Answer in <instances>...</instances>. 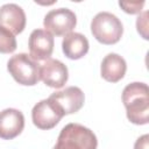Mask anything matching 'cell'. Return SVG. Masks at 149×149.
<instances>
[{
  "label": "cell",
  "instance_id": "1",
  "mask_svg": "<svg viewBox=\"0 0 149 149\" xmlns=\"http://www.w3.org/2000/svg\"><path fill=\"white\" fill-rule=\"evenodd\" d=\"M122 102L127 119L134 125L149 122V88L146 83L134 81L122 91Z\"/></svg>",
  "mask_w": 149,
  "mask_h": 149
},
{
  "label": "cell",
  "instance_id": "2",
  "mask_svg": "<svg viewBox=\"0 0 149 149\" xmlns=\"http://www.w3.org/2000/svg\"><path fill=\"white\" fill-rule=\"evenodd\" d=\"M95 134L79 123H68L58 135L54 149H97Z\"/></svg>",
  "mask_w": 149,
  "mask_h": 149
},
{
  "label": "cell",
  "instance_id": "3",
  "mask_svg": "<svg viewBox=\"0 0 149 149\" xmlns=\"http://www.w3.org/2000/svg\"><path fill=\"white\" fill-rule=\"evenodd\" d=\"M91 33L98 42L112 45L120 41L123 34V26L114 14L100 12L91 21Z\"/></svg>",
  "mask_w": 149,
  "mask_h": 149
},
{
  "label": "cell",
  "instance_id": "4",
  "mask_svg": "<svg viewBox=\"0 0 149 149\" xmlns=\"http://www.w3.org/2000/svg\"><path fill=\"white\" fill-rule=\"evenodd\" d=\"M7 70L20 85L34 86L40 80V64L24 52L12 56L7 62Z\"/></svg>",
  "mask_w": 149,
  "mask_h": 149
},
{
  "label": "cell",
  "instance_id": "5",
  "mask_svg": "<svg viewBox=\"0 0 149 149\" xmlns=\"http://www.w3.org/2000/svg\"><path fill=\"white\" fill-rule=\"evenodd\" d=\"M77 24L76 14L69 8H57L48 12L43 20V26L47 31L56 36H65L72 33Z\"/></svg>",
  "mask_w": 149,
  "mask_h": 149
},
{
  "label": "cell",
  "instance_id": "6",
  "mask_svg": "<svg viewBox=\"0 0 149 149\" xmlns=\"http://www.w3.org/2000/svg\"><path fill=\"white\" fill-rule=\"evenodd\" d=\"M63 116L64 113L62 109L49 98L38 101L31 111L33 123L42 130H49L54 128Z\"/></svg>",
  "mask_w": 149,
  "mask_h": 149
},
{
  "label": "cell",
  "instance_id": "7",
  "mask_svg": "<svg viewBox=\"0 0 149 149\" xmlns=\"http://www.w3.org/2000/svg\"><path fill=\"white\" fill-rule=\"evenodd\" d=\"M51 99L64 113V115L77 113L84 105V92L77 86H69L62 91H57L50 94Z\"/></svg>",
  "mask_w": 149,
  "mask_h": 149
},
{
  "label": "cell",
  "instance_id": "8",
  "mask_svg": "<svg viewBox=\"0 0 149 149\" xmlns=\"http://www.w3.org/2000/svg\"><path fill=\"white\" fill-rule=\"evenodd\" d=\"M68 78V68L58 59L49 58L40 65V79L49 87L61 88L66 84Z\"/></svg>",
  "mask_w": 149,
  "mask_h": 149
},
{
  "label": "cell",
  "instance_id": "9",
  "mask_svg": "<svg viewBox=\"0 0 149 149\" xmlns=\"http://www.w3.org/2000/svg\"><path fill=\"white\" fill-rule=\"evenodd\" d=\"M54 37L45 29H35L31 31L28 41L29 55L35 61H47L54 51Z\"/></svg>",
  "mask_w": 149,
  "mask_h": 149
},
{
  "label": "cell",
  "instance_id": "10",
  "mask_svg": "<svg viewBox=\"0 0 149 149\" xmlns=\"http://www.w3.org/2000/svg\"><path fill=\"white\" fill-rule=\"evenodd\" d=\"M24 128V115L16 108H6L0 112V139L13 140Z\"/></svg>",
  "mask_w": 149,
  "mask_h": 149
},
{
  "label": "cell",
  "instance_id": "11",
  "mask_svg": "<svg viewBox=\"0 0 149 149\" xmlns=\"http://www.w3.org/2000/svg\"><path fill=\"white\" fill-rule=\"evenodd\" d=\"M26 14L22 7L16 3H6L0 7V27L13 35H17L26 28Z\"/></svg>",
  "mask_w": 149,
  "mask_h": 149
},
{
  "label": "cell",
  "instance_id": "12",
  "mask_svg": "<svg viewBox=\"0 0 149 149\" xmlns=\"http://www.w3.org/2000/svg\"><path fill=\"white\" fill-rule=\"evenodd\" d=\"M127 71V63L123 57L111 52L106 55L100 65L101 77L109 83H118L121 80Z\"/></svg>",
  "mask_w": 149,
  "mask_h": 149
},
{
  "label": "cell",
  "instance_id": "13",
  "mask_svg": "<svg viewBox=\"0 0 149 149\" xmlns=\"http://www.w3.org/2000/svg\"><path fill=\"white\" fill-rule=\"evenodd\" d=\"M90 48L88 40L80 33H69L62 41V50L69 59L83 58Z\"/></svg>",
  "mask_w": 149,
  "mask_h": 149
},
{
  "label": "cell",
  "instance_id": "14",
  "mask_svg": "<svg viewBox=\"0 0 149 149\" xmlns=\"http://www.w3.org/2000/svg\"><path fill=\"white\" fill-rule=\"evenodd\" d=\"M16 49L15 35H13L7 29L0 27V52L1 54H12Z\"/></svg>",
  "mask_w": 149,
  "mask_h": 149
},
{
  "label": "cell",
  "instance_id": "15",
  "mask_svg": "<svg viewBox=\"0 0 149 149\" xmlns=\"http://www.w3.org/2000/svg\"><path fill=\"white\" fill-rule=\"evenodd\" d=\"M119 6L123 9V12L128 13V14H139L141 13L143 6H144V2L141 1V2H119Z\"/></svg>",
  "mask_w": 149,
  "mask_h": 149
},
{
  "label": "cell",
  "instance_id": "16",
  "mask_svg": "<svg viewBox=\"0 0 149 149\" xmlns=\"http://www.w3.org/2000/svg\"><path fill=\"white\" fill-rule=\"evenodd\" d=\"M147 16L148 13L144 12L142 15H140L136 20V28L139 34H141V36L144 40H148V34H147V28H148V23H147Z\"/></svg>",
  "mask_w": 149,
  "mask_h": 149
},
{
  "label": "cell",
  "instance_id": "17",
  "mask_svg": "<svg viewBox=\"0 0 149 149\" xmlns=\"http://www.w3.org/2000/svg\"><path fill=\"white\" fill-rule=\"evenodd\" d=\"M148 142H149V135L144 134L136 140V142L134 144V149H148L149 148Z\"/></svg>",
  "mask_w": 149,
  "mask_h": 149
}]
</instances>
